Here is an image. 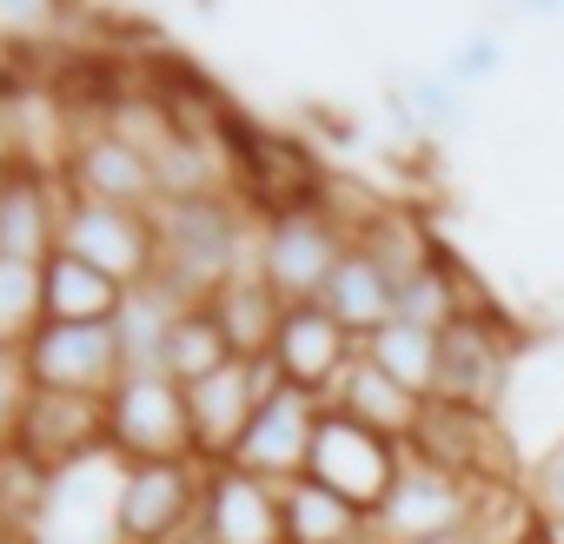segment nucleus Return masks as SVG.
Segmentation results:
<instances>
[{
  "instance_id": "nucleus-1",
  "label": "nucleus",
  "mask_w": 564,
  "mask_h": 544,
  "mask_svg": "<svg viewBox=\"0 0 564 544\" xmlns=\"http://www.w3.org/2000/svg\"><path fill=\"white\" fill-rule=\"evenodd\" d=\"M252 213L232 193L213 199H160L153 206V280L160 293H173L180 306H206L226 280L252 265Z\"/></svg>"
},
{
  "instance_id": "nucleus-2",
  "label": "nucleus",
  "mask_w": 564,
  "mask_h": 544,
  "mask_svg": "<svg viewBox=\"0 0 564 544\" xmlns=\"http://www.w3.org/2000/svg\"><path fill=\"white\" fill-rule=\"evenodd\" d=\"M226 166H232V199L252 213V226L279 219V213H300V206H319L326 179H333V166L300 133H279L259 120H232Z\"/></svg>"
},
{
  "instance_id": "nucleus-3",
  "label": "nucleus",
  "mask_w": 564,
  "mask_h": 544,
  "mask_svg": "<svg viewBox=\"0 0 564 544\" xmlns=\"http://www.w3.org/2000/svg\"><path fill=\"white\" fill-rule=\"evenodd\" d=\"M419 465H438L465 485H485V491H524V458H518V438L505 432L498 412H471V405H445V399H425V418L405 445Z\"/></svg>"
},
{
  "instance_id": "nucleus-4",
  "label": "nucleus",
  "mask_w": 564,
  "mask_h": 544,
  "mask_svg": "<svg viewBox=\"0 0 564 544\" xmlns=\"http://www.w3.org/2000/svg\"><path fill=\"white\" fill-rule=\"evenodd\" d=\"M531 333L498 306V313H478V319H452L438 333V392L445 405H471V412H505V392L518 379V359H524Z\"/></svg>"
},
{
  "instance_id": "nucleus-5",
  "label": "nucleus",
  "mask_w": 564,
  "mask_h": 544,
  "mask_svg": "<svg viewBox=\"0 0 564 544\" xmlns=\"http://www.w3.org/2000/svg\"><path fill=\"white\" fill-rule=\"evenodd\" d=\"M352 252L346 226L326 213V206H300V213H279V219H259V239H252V272L286 300V306H313L326 293V280L339 272V259Z\"/></svg>"
},
{
  "instance_id": "nucleus-6",
  "label": "nucleus",
  "mask_w": 564,
  "mask_h": 544,
  "mask_svg": "<svg viewBox=\"0 0 564 544\" xmlns=\"http://www.w3.org/2000/svg\"><path fill=\"white\" fill-rule=\"evenodd\" d=\"M505 491H485V485H465L438 465H419L405 451V471L392 485V498L372 511V531L379 544H425V537H458V531H485L491 504Z\"/></svg>"
},
{
  "instance_id": "nucleus-7",
  "label": "nucleus",
  "mask_w": 564,
  "mask_h": 544,
  "mask_svg": "<svg viewBox=\"0 0 564 544\" xmlns=\"http://www.w3.org/2000/svg\"><path fill=\"white\" fill-rule=\"evenodd\" d=\"M107 451L120 465H180L193 451V418H186V385L153 372V379H120L107 399Z\"/></svg>"
},
{
  "instance_id": "nucleus-8",
  "label": "nucleus",
  "mask_w": 564,
  "mask_h": 544,
  "mask_svg": "<svg viewBox=\"0 0 564 544\" xmlns=\"http://www.w3.org/2000/svg\"><path fill=\"white\" fill-rule=\"evenodd\" d=\"M399 471H405V445H392V438H379V432H366V425H352L346 412L326 405L319 438H313V458H306V478L313 485H326L333 498H346V504H359L372 518L392 498Z\"/></svg>"
},
{
  "instance_id": "nucleus-9",
  "label": "nucleus",
  "mask_w": 564,
  "mask_h": 544,
  "mask_svg": "<svg viewBox=\"0 0 564 544\" xmlns=\"http://www.w3.org/2000/svg\"><path fill=\"white\" fill-rule=\"evenodd\" d=\"M120 478H127V465L113 451L54 471L28 537L34 544H120Z\"/></svg>"
},
{
  "instance_id": "nucleus-10",
  "label": "nucleus",
  "mask_w": 564,
  "mask_h": 544,
  "mask_svg": "<svg viewBox=\"0 0 564 544\" xmlns=\"http://www.w3.org/2000/svg\"><path fill=\"white\" fill-rule=\"evenodd\" d=\"M28 379L47 392H87V399H113L127 379V352H120V326H41L21 352Z\"/></svg>"
},
{
  "instance_id": "nucleus-11",
  "label": "nucleus",
  "mask_w": 564,
  "mask_h": 544,
  "mask_svg": "<svg viewBox=\"0 0 564 544\" xmlns=\"http://www.w3.org/2000/svg\"><path fill=\"white\" fill-rule=\"evenodd\" d=\"M54 252H74L80 265L107 272L113 286L140 293L153 280V213H120V206H87V199H67L61 213V246Z\"/></svg>"
},
{
  "instance_id": "nucleus-12",
  "label": "nucleus",
  "mask_w": 564,
  "mask_h": 544,
  "mask_svg": "<svg viewBox=\"0 0 564 544\" xmlns=\"http://www.w3.org/2000/svg\"><path fill=\"white\" fill-rule=\"evenodd\" d=\"M272 385H279L272 359H232L213 379L186 385V418H193L199 465H232V451H239V438H246V425H252V412L265 405Z\"/></svg>"
},
{
  "instance_id": "nucleus-13",
  "label": "nucleus",
  "mask_w": 564,
  "mask_h": 544,
  "mask_svg": "<svg viewBox=\"0 0 564 544\" xmlns=\"http://www.w3.org/2000/svg\"><path fill=\"white\" fill-rule=\"evenodd\" d=\"M14 451L34 458L47 478L67 471V465H87L107 451V399H87V392H47L34 385L28 405H21V425H14Z\"/></svg>"
},
{
  "instance_id": "nucleus-14",
  "label": "nucleus",
  "mask_w": 564,
  "mask_h": 544,
  "mask_svg": "<svg viewBox=\"0 0 564 544\" xmlns=\"http://www.w3.org/2000/svg\"><path fill=\"white\" fill-rule=\"evenodd\" d=\"M61 186L67 199H87V206H120V213H153L160 206V173L153 160L120 140L113 127H87L61 166Z\"/></svg>"
},
{
  "instance_id": "nucleus-15",
  "label": "nucleus",
  "mask_w": 564,
  "mask_h": 544,
  "mask_svg": "<svg viewBox=\"0 0 564 544\" xmlns=\"http://www.w3.org/2000/svg\"><path fill=\"white\" fill-rule=\"evenodd\" d=\"M199 498H206V465L199 458L127 465V478H120V544H173L180 531L199 524Z\"/></svg>"
},
{
  "instance_id": "nucleus-16",
  "label": "nucleus",
  "mask_w": 564,
  "mask_h": 544,
  "mask_svg": "<svg viewBox=\"0 0 564 544\" xmlns=\"http://www.w3.org/2000/svg\"><path fill=\"white\" fill-rule=\"evenodd\" d=\"M319 418H326V405H319L313 392L272 385V392H265V405L252 412V425H246V438H239L232 465H239V471H252V478H265V485H293V478H306V458H313Z\"/></svg>"
},
{
  "instance_id": "nucleus-17",
  "label": "nucleus",
  "mask_w": 564,
  "mask_h": 544,
  "mask_svg": "<svg viewBox=\"0 0 564 544\" xmlns=\"http://www.w3.org/2000/svg\"><path fill=\"white\" fill-rule=\"evenodd\" d=\"M352 359H359V339H352L319 300H313V306H286V319H279V339H272V372H279V385L313 392V399L326 405Z\"/></svg>"
},
{
  "instance_id": "nucleus-18",
  "label": "nucleus",
  "mask_w": 564,
  "mask_h": 544,
  "mask_svg": "<svg viewBox=\"0 0 564 544\" xmlns=\"http://www.w3.org/2000/svg\"><path fill=\"white\" fill-rule=\"evenodd\" d=\"M199 531H206V544H286L279 485H265V478H252L239 465H206Z\"/></svg>"
},
{
  "instance_id": "nucleus-19",
  "label": "nucleus",
  "mask_w": 564,
  "mask_h": 544,
  "mask_svg": "<svg viewBox=\"0 0 564 544\" xmlns=\"http://www.w3.org/2000/svg\"><path fill=\"white\" fill-rule=\"evenodd\" d=\"M61 213H67V186L47 173H8L0 179V259H28L47 265L61 246Z\"/></svg>"
},
{
  "instance_id": "nucleus-20",
  "label": "nucleus",
  "mask_w": 564,
  "mask_h": 544,
  "mask_svg": "<svg viewBox=\"0 0 564 544\" xmlns=\"http://www.w3.org/2000/svg\"><path fill=\"white\" fill-rule=\"evenodd\" d=\"M333 412H346L352 425H366V432H379V438H392V445H412V432H419V418H425V399L419 392H405L399 379H386L366 352L346 366V379L333 385V399H326Z\"/></svg>"
},
{
  "instance_id": "nucleus-21",
  "label": "nucleus",
  "mask_w": 564,
  "mask_h": 544,
  "mask_svg": "<svg viewBox=\"0 0 564 544\" xmlns=\"http://www.w3.org/2000/svg\"><path fill=\"white\" fill-rule=\"evenodd\" d=\"M206 313L219 319L232 359H272V339H279V319H286V300H279L259 272L246 265L239 280H226V286L206 300Z\"/></svg>"
},
{
  "instance_id": "nucleus-22",
  "label": "nucleus",
  "mask_w": 564,
  "mask_h": 544,
  "mask_svg": "<svg viewBox=\"0 0 564 544\" xmlns=\"http://www.w3.org/2000/svg\"><path fill=\"white\" fill-rule=\"evenodd\" d=\"M41 300H47L54 326H113L120 306H127V286H113L107 272L80 265L74 252H54L41 265Z\"/></svg>"
},
{
  "instance_id": "nucleus-23",
  "label": "nucleus",
  "mask_w": 564,
  "mask_h": 544,
  "mask_svg": "<svg viewBox=\"0 0 564 544\" xmlns=\"http://www.w3.org/2000/svg\"><path fill=\"white\" fill-rule=\"evenodd\" d=\"M319 306H326V313H333V319H339V326L359 339V346H366L379 326H392V319H399V286L386 280V272H379V265H372L359 246H352V252L339 259V272L326 280Z\"/></svg>"
},
{
  "instance_id": "nucleus-24",
  "label": "nucleus",
  "mask_w": 564,
  "mask_h": 544,
  "mask_svg": "<svg viewBox=\"0 0 564 544\" xmlns=\"http://www.w3.org/2000/svg\"><path fill=\"white\" fill-rule=\"evenodd\" d=\"M352 246H359V252H366V259L386 272L392 286L419 280V272H425V265L445 252V239L432 232V219H425L419 206H399V199H392V206H386V213H379V219H372L359 239H352Z\"/></svg>"
},
{
  "instance_id": "nucleus-25",
  "label": "nucleus",
  "mask_w": 564,
  "mask_h": 544,
  "mask_svg": "<svg viewBox=\"0 0 564 544\" xmlns=\"http://www.w3.org/2000/svg\"><path fill=\"white\" fill-rule=\"evenodd\" d=\"M279 504H286V544H359L372 531V518L346 498H333L313 478L279 485Z\"/></svg>"
},
{
  "instance_id": "nucleus-26",
  "label": "nucleus",
  "mask_w": 564,
  "mask_h": 544,
  "mask_svg": "<svg viewBox=\"0 0 564 544\" xmlns=\"http://www.w3.org/2000/svg\"><path fill=\"white\" fill-rule=\"evenodd\" d=\"M186 306L173 300V293H160V286H140V293H127V306H120V352H127V379H153V372H166V339H173V319H180Z\"/></svg>"
},
{
  "instance_id": "nucleus-27",
  "label": "nucleus",
  "mask_w": 564,
  "mask_h": 544,
  "mask_svg": "<svg viewBox=\"0 0 564 544\" xmlns=\"http://www.w3.org/2000/svg\"><path fill=\"white\" fill-rule=\"evenodd\" d=\"M359 352H366L386 379H399L405 392H419V399H432V392H438V333L392 319V326H379Z\"/></svg>"
},
{
  "instance_id": "nucleus-28",
  "label": "nucleus",
  "mask_w": 564,
  "mask_h": 544,
  "mask_svg": "<svg viewBox=\"0 0 564 544\" xmlns=\"http://www.w3.org/2000/svg\"><path fill=\"white\" fill-rule=\"evenodd\" d=\"M219 366H232V346H226L219 319H213L206 306H186V313L173 319V339H166V379L199 385V379H213Z\"/></svg>"
},
{
  "instance_id": "nucleus-29",
  "label": "nucleus",
  "mask_w": 564,
  "mask_h": 544,
  "mask_svg": "<svg viewBox=\"0 0 564 544\" xmlns=\"http://www.w3.org/2000/svg\"><path fill=\"white\" fill-rule=\"evenodd\" d=\"M47 326L41 300V265L28 259H0V352H28V339Z\"/></svg>"
},
{
  "instance_id": "nucleus-30",
  "label": "nucleus",
  "mask_w": 564,
  "mask_h": 544,
  "mask_svg": "<svg viewBox=\"0 0 564 544\" xmlns=\"http://www.w3.org/2000/svg\"><path fill=\"white\" fill-rule=\"evenodd\" d=\"M399 100H405V120L425 127V133H452V127L465 120V94H458L445 74H412V80L399 87Z\"/></svg>"
},
{
  "instance_id": "nucleus-31",
  "label": "nucleus",
  "mask_w": 564,
  "mask_h": 544,
  "mask_svg": "<svg viewBox=\"0 0 564 544\" xmlns=\"http://www.w3.org/2000/svg\"><path fill=\"white\" fill-rule=\"evenodd\" d=\"M438 74H445L458 94H471V87L498 80V74H505V41H498V34H465V41L438 61Z\"/></svg>"
},
{
  "instance_id": "nucleus-32",
  "label": "nucleus",
  "mask_w": 564,
  "mask_h": 544,
  "mask_svg": "<svg viewBox=\"0 0 564 544\" xmlns=\"http://www.w3.org/2000/svg\"><path fill=\"white\" fill-rule=\"evenodd\" d=\"M524 504H531V518H564V438H551L524 465Z\"/></svg>"
},
{
  "instance_id": "nucleus-33",
  "label": "nucleus",
  "mask_w": 564,
  "mask_h": 544,
  "mask_svg": "<svg viewBox=\"0 0 564 544\" xmlns=\"http://www.w3.org/2000/svg\"><path fill=\"white\" fill-rule=\"evenodd\" d=\"M531 537L538 544H564V518H531Z\"/></svg>"
},
{
  "instance_id": "nucleus-34",
  "label": "nucleus",
  "mask_w": 564,
  "mask_h": 544,
  "mask_svg": "<svg viewBox=\"0 0 564 544\" xmlns=\"http://www.w3.org/2000/svg\"><path fill=\"white\" fill-rule=\"evenodd\" d=\"M173 544H206V531H199V524H193V531H180V537H173Z\"/></svg>"
},
{
  "instance_id": "nucleus-35",
  "label": "nucleus",
  "mask_w": 564,
  "mask_h": 544,
  "mask_svg": "<svg viewBox=\"0 0 564 544\" xmlns=\"http://www.w3.org/2000/svg\"><path fill=\"white\" fill-rule=\"evenodd\" d=\"M0 544H34V537H28V531H14V537H0Z\"/></svg>"
},
{
  "instance_id": "nucleus-36",
  "label": "nucleus",
  "mask_w": 564,
  "mask_h": 544,
  "mask_svg": "<svg viewBox=\"0 0 564 544\" xmlns=\"http://www.w3.org/2000/svg\"><path fill=\"white\" fill-rule=\"evenodd\" d=\"M8 173H14V166H8V153H0V179H8Z\"/></svg>"
},
{
  "instance_id": "nucleus-37",
  "label": "nucleus",
  "mask_w": 564,
  "mask_h": 544,
  "mask_svg": "<svg viewBox=\"0 0 564 544\" xmlns=\"http://www.w3.org/2000/svg\"><path fill=\"white\" fill-rule=\"evenodd\" d=\"M518 544H538V537H531V531H524V537H518Z\"/></svg>"
}]
</instances>
